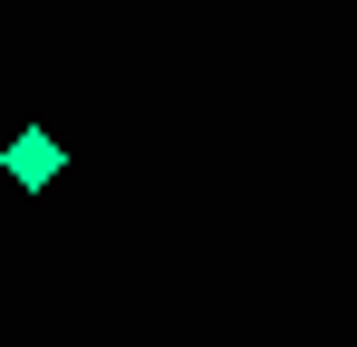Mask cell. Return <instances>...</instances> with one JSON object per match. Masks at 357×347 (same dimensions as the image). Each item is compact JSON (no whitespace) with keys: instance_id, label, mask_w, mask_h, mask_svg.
Listing matches in <instances>:
<instances>
[{"instance_id":"6da1fadb","label":"cell","mask_w":357,"mask_h":347,"mask_svg":"<svg viewBox=\"0 0 357 347\" xmlns=\"http://www.w3.org/2000/svg\"><path fill=\"white\" fill-rule=\"evenodd\" d=\"M0 164H10V183H29V193H39V183H49V174L68 164V155H59V135H49V125H20Z\"/></svg>"}]
</instances>
